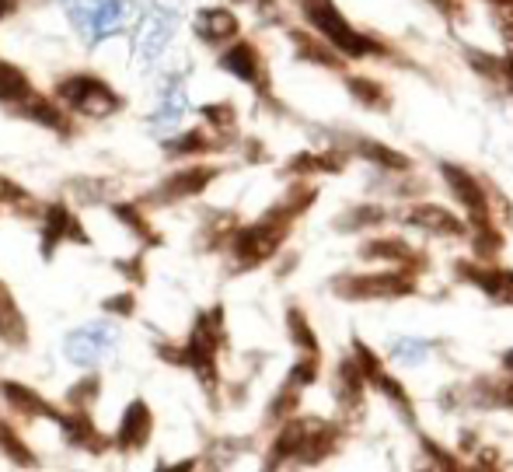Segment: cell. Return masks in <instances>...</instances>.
<instances>
[{"label":"cell","instance_id":"ba28073f","mask_svg":"<svg viewBox=\"0 0 513 472\" xmlns=\"http://www.w3.org/2000/svg\"><path fill=\"white\" fill-rule=\"evenodd\" d=\"M224 70L238 74L241 81H255V77H259V56H255L252 46H234L231 53L224 56Z\"/></svg>","mask_w":513,"mask_h":472},{"label":"cell","instance_id":"8fae6325","mask_svg":"<svg viewBox=\"0 0 513 472\" xmlns=\"http://www.w3.org/2000/svg\"><path fill=\"white\" fill-rule=\"evenodd\" d=\"M7 11H11V0H0V18H4Z\"/></svg>","mask_w":513,"mask_h":472},{"label":"cell","instance_id":"9c48e42d","mask_svg":"<svg viewBox=\"0 0 513 472\" xmlns=\"http://www.w3.org/2000/svg\"><path fill=\"white\" fill-rule=\"evenodd\" d=\"M70 224H74V221H70L67 210H63V207H53V210H49V224H46V252L53 249L56 238H60V235H63V228H70Z\"/></svg>","mask_w":513,"mask_h":472},{"label":"cell","instance_id":"52a82bcc","mask_svg":"<svg viewBox=\"0 0 513 472\" xmlns=\"http://www.w3.org/2000/svg\"><path fill=\"white\" fill-rule=\"evenodd\" d=\"M409 221L419 224V228H426V231H437V235H458L461 231V224L454 221L444 207H419V210H412Z\"/></svg>","mask_w":513,"mask_h":472},{"label":"cell","instance_id":"6da1fadb","mask_svg":"<svg viewBox=\"0 0 513 472\" xmlns=\"http://www.w3.org/2000/svg\"><path fill=\"white\" fill-rule=\"evenodd\" d=\"M308 18H311V25H315L318 32H322L325 39L332 42V46L342 49V53L363 56V53H374V49H377L374 42L363 39L360 32H353V28H349V21L342 18L336 7L329 4V0H308Z\"/></svg>","mask_w":513,"mask_h":472},{"label":"cell","instance_id":"7c38bea8","mask_svg":"<svg viewBox=\"0 0 513 472\" xmlns=\"http://www.w3.org/2000/svg\"><path fill=\"white\" fill-rule=\"evenodd\" d=\"M507 368H513V354H507Z\"/></svg>","mask_w":513,"mask_h":472},{"label":"cell","instance_id":"277c9868","mask_svg":"<svg viewBox=\"0 0 513 472\" xmlns=\"http://www.w3.org/2000/svg\"><path fill=\"white\" fill-rule=\"evenodd\" d=\"M280 238H283V231H276V228H252V231H245V235L238 238L241 259H248V263H259V259H266L269 252L280 245Z\"/></svg>","mask_w":513,"mask_h":472},{"label":"cell","instance_id":"7a4b0ae2","mask_svg":"<svg viewBox=\"0 0 513 472\" xmlns=\"http://www.w3.org/2000/svg\"><path fill=\"white\" fill-rule=\"evenodd\" d=\"M60 98L70 102L84 116H105V112L119 109V98L109 91V84L95 81V77H70L60 84Z\"/></svg>","mask_w":513,"mask_h":472},{"label":"cell","instance_id":"8992f818","mask_svg":"<svg viewBox=\"0 0 513 472\" xmlns=\"http://www.w3.org/2000/svg\"><path fill=\"white\" fill-rule=\"evenodd\" d=\"M147 431H151V417H147L144 403H133V410L126 413L123 434H119V445L123 448H140L147 441Z\"/></svg>","mask_w":513,"mask_h":472},{"label":"cell","instance_id":"3957f363","mask_svg":"<svg viewBox=\"0 0 513 472\" xmlns=\"http://www.w3.org/2000/svg\"><path fill=\"white\" fill-rule=\"evenodd\" d=\"M444 175H447V186L454 189V196H458L472 214H479V217L486 214V193H482V186L472 179V175L461 172V168H454V165H444Z\"/></svg>","mask_w":513,"mask_h":472},{"label":"cell","instance_id":"4fadbf2b","mask_svg":"<svg viewBox=\"0 0 513 472\" xmlns=\"http://www.w3.org/2000/svg\"><path fill=\"white\" fill-rule=\"evenodd\" d=\"M500 4H510V0H500Z\"/></svg>","mask_w":513,"mask_h":472},{"label":"cell","instance_id":"30bf717a","mask_svg":"<svg viewBox=\"0 0 513 472\" xmlns=\"http://www.w3.org/2000/svg\"><path fill=\"white\" fill-rule=\"evenodd\" d=\"M290 326H294V336H297V340H301V347L315 350V336L308 333V326H304L301 312H294V315H290Z\"/></svg>","mask_w":513,"mask_h":472},{"label":"cell","instance_id":"5b68a950","mask_svg":"<svg viewBox=\"0 0 513 472\" xmlns=\"http://www.w3.org/2000/svg\"><path fill=\"white\" fill-rule=\"evenodd\" d=\"M196 32L203 35V39H231V35L238 32V21H234V14L224 11V7H206L196 18Z\"/></svg>","mask_w":513,"mask_h":472}]
</instances>
